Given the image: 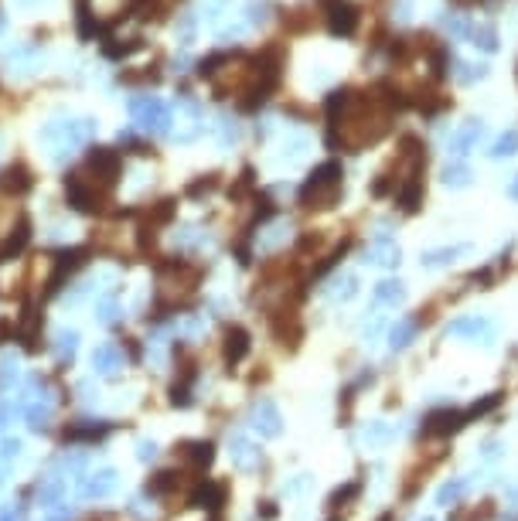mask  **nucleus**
Here are the masks:
<instances>
[{
  "label": "nucleus",
  "mask_w": 518,
  "mask_h": 521,
  "mask_svg": "<svg viewBox=\"0 0 518 521\" xmlns=\"http://www.w3.org/2000/svg\"><path fill=\"white\" fill-rule=\"evenodd\" d=\"M96 136V120H69V116H55L38 130V143L51 150L55 161H65L76 147L89 143Z\"/></svg>",
  "instance_id": "obj_1"
},
{
  "label": "nucleus",
  "mask_w": 518,
  "mask_h": 521,
  "mask_svg": "<svg viewBox=\"0 0 518 521\" xmlns=\"http://www.w3.org/2000/svg\"><path fill=\"white\" fill-rule=\"evenodd\" d=\"M110 195H113V184L103 181L99 174H92L89 167H79L65 177V201L76 211H99V208H106Z\"/></svg>",
  "instance_id": "obj_2"
},
{
  "label": "nucleus",
  "mask_w": 518,
  "mask_h": 521,
  "mask_svg": "<svg viewBox=\"0 0 518 521\" xmlns=\"http://www.w3.org/2000/svg\"><path fill=\"white\" fill-rule=\"evenodd\" d=\"M341 195V167L334 161L320 164L318 170L307 177V184L300 188V204L304 208H314V211H324L331 208Z\"/></svg>",
  "instance_id": "obj_3"
},
{
  "label": "nucleus",
  "mask_w": 518,
  "mask_h": 521,
  "mask_svg": "<svg viewBox=\"0 0 518 521\" xmlns=\"http://www.w3.org/2000/svg\"><path fill=\"white\" fill-rule=\"evenodd\" d=\"M198 286V266L188 263H167L157 273V300L164 307H174L178 300L191 297Z\"/></svg>",
  "instance_id": "obj_4"
},
{
  "label": "nucleus",
  "mask_w": 518,
  "mask_h": 521,
  "mask_svg": "<svg viewBox=\"0 0 518 521\" xmlns=\"http://www.w3.org/2000/svg\"><path fill=\"white\" fill-rule=\"evenodd\" d=\"M130 116L150 133H167L171 130V106L157 96H137L130 99Z\"/></svg>",
  "instance_id": "obj_5"
},
{
  "label": "nucleus",
  "mask_w": 518,
  "mask_h": 521,
  "mask_svg": "<svg viewBox=\"0 0 518 521\" xmlns=\"http://www.w3.org/2000/svg\"><path fill=\"white\" fill-rule=\"evenodd\" d=\"M85 167H89L92 174H99L103 181L116 184V181H120V174H123V157H120V150H113V147H92Z\"/></svg>",
  "instance_id": "obj_6"
},
{
  "label": "nucleus",
  "mask_w": 518,
  "mask_h": 521,
  "mask_svg": "<svg viewBox=\"0 0 518 521\" xmlns=\"http://www.w3.org/2000/svg\"><path fill=\"white\" fill-rule=\"evenodd\" d=\"M359 28V10L352 3H331V14H327V31L331 35H352Z\"/></svg>",
  "instance_id": "obj_7"
},
{
  "label": "nucleus",
  "mask_w": 518,
  "mask_h": 521,
  "mask_svg": "<svg viewBox=\"0 0 518 521\" xmlns=\"http://www.w3.org/2000/svg\"><path fill=\"white\" fill-rule=\"evenodd\" d=\"M92 368L103 371V375H116L123 368V348H116V344H99V348L92 351Z\"/></svg>",
  "instance_id": "obj_8"
},
{
  "label": "nucleus",
  "mask_w": 518,
  "mask_h": 521,
  "mask_svg": "<svg viewBox=\"0 0 518 521\" xmlns=\"http://www.w3.org/2000/svg\"><path fill=\"white\" fill-rule=\"evenodd\" d=\"M28 188H31V174H28L24 164H14V167H7V170L0 174V191H7V195H24Z\"/></svg>",
  "instance_id": "obj_9"
},
{
  "label": "nucleus",
  "mask_w": 518,
  "mask_h": 521,
  "mask_svg": "<svg viewBox=\"0 0 518 521\" xmlns=\"http://www.w3.org/2000/svg\"><path fill=\"white\" fill-rule=\"evenodd\" d=\"M245 351H249V334L242 327H229V334H225V361L239 364L245 358Z\"/></svg>",
  "instance_id": "obj_10"
},
{
  "label": "nucleus",
  "mask_w": 518,
  "mask_h": 521,
  "mask_svg": "<svg viewBox=\"0 0 518 521\" xmlns=\"http://www.w3.org/2000/svg\"><path fill=\"white\" fill-rule=\"evenodd\" d=\"M41 48L38 44H17V48H10L7 51V62L17 69V72H31L35 69V62H38Z\"/></svg>",
  "instance_id": "obj_11"
},
{
  "label": "nucleus",
  "mask_w": 518,
  "mask_h": 521,
  "mask_svg": "<svg viewBox=\"0 0 518 521\" xmlns=\"http://www.w3.org/2000/svg\"><path fill=\"white\" fill-rule=\"evenodd\" d=\"M113 487H116V474H113V470H99L92 481L85 484V494H89V497H103V494H110Z\"/></svg>",
  "instance_id": "obj_12"
},
{
  "label": "nucleus",
  "mask_w": 518,
  "mask_h": 521,
  "mask_svg": "<svg viewBox=\"0 0 518 521\" xmlns=\"http://www.w3.org/2000/svg\"><path fill=\"white\" fill-rule=\"evenodd\" d=\"M76 348H79V334H76V330H58V337H55V351H58V358L72 361V358H76Z\"/></svg>",
  "instance_id": "obj_13"
},
{
  "label": "nucleus",
  "mask_w": 518,
  "mask_h": 521,
  "mask_svg": "<svg viewBox=\"0 0 518 521\" xmlns=\"http://www.w3.org/2000/svg\"><path fill=\"white\" fill-rule=\"evenodd\" d=\"M106 433V426H76L69 430V440H99Z\"/></svg>",
  "instance_id": "obj_14"
},
{
  "label": "nucleus",
  "mask_w": 518,
  "mask_h": 521,
  "mask_svg": "<svg viewBox=\"0 0 518 521\" xmlns=\"http://www.w3.org/2000/svg\"><path fill=\"white\" fill-rule=\"evenodd\" d=\"M44 419H48V402L38 399L28 409V423H31V426H44Z\"/></svg>",
  "instance_id": "obj_15"
},
{
  "label": "nucleus",
  "mask_w": 518,
  "mask_h": 521,
  "mask_svg": "<svg viewBox=\"0 0 518 521\" xmlns=\"http://www.w3.org/2000/svg\"><path fill=\"white\" fill-rule=\"evenodd\" d=\"M191 35H195V14H188V10H184V14H181V21H178V38L188 41Z\"/></svg>",
  "instance_id": "obj_16"
},
{
  "label": "nucleus",
  "mask_w": 518,
  "mask_h": 521,
  "mask_svg": "<svg viewBox=\"0 0 518 521\" xmlns=\"http://www.w3.org/2000/svg\"><path fill=\"white\" fill-rule=\"evenodd\" d=\"M116 310H120V307H116V300H113V297H106V300L99 303V321H103V324L116 321Z\"/></svg>",
  "instance_id": "obj_17"
},
{
  "label": "nucleus",
  "mask_w": 518,
  "mask_h": 521,
  "mask_svg": "<svg viewBox=\"0 0 518 521\" xmlns=\"http://www.w3.org/2000/svg\"><path fill=\"white\" fill-rule=\"evenodd\" d=\"M17 378V364H14V358H3L0 361V385H10Z\"/></svg>",
  "instance_id": "obj_18"
},
{
  "label": "nucleus",
  "mask_w": 518,
  "mask_h": 521,
  "mask_svg": "<svg viewBox=\"0 0 518 521\" xmlns=\"http://www.w3.org/2000/svg\"><path fill=\"white\" fill-rule=\"evenodd\" d=\"M266 10H270L266 3H256V0H252V3H249V21H252V24L266 21Z\"/></svg>",
  "instance_id": "obj_19"
},
{
  "label": "nucleus",
  "mask_w": 518,
  "mask_h": 521,
  "mask_svg": "<svg viewBox=\"0 0 518 521\" xmlns=\"http://www.w3.org/2000/svg\"><path fill=\"white\" fill-rule=\"evenodd\" d=\"M21 7H35V3H41V0H17Z\"/></svg>",
  "instance_id": "obj_20"
},
{
  "label": "nucleus",
  "mask_w": 518,
  "mask_h": 521,
  "mask_svg": "<svg viewBox=\"0 0 518 521\" xmlns=\"http://www.w3.org/2000/svg\"><path fill=\"white\" fill-rule=\"evenodd\" d=\"M0 521H17V518H14V511H7V515H3Z\"/></svg>",
  "instance_id": "obj_21"
},
{
  "label": "nucleus",
  "mask_w": 518,
  "mask_h": 521,
  "mask_svg": "<svg viewBox=\"0 0 518 521\" xmlns=\"http://www.w3.org/2000/svg\"><path fill=\"white\" fill-rule=\"evenodd\" d=\"M3 28H7V17H3V14H0V31H3Z\"/></svg>",
  "instance_id": "obj_22"
}]
</instances>
